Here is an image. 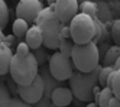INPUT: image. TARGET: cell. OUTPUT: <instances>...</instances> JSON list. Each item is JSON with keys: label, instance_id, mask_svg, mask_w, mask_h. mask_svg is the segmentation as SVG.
I'll return each mask as SVG.
<instances>
[{"label": "cell", "instance_id": "25", "mask_svg": "<svg viewBox=\"0 0 120 107\" xmlns=\"http://www.w3.org/2000/svg\"><path fill=\"white\" fill-rule=\"evenodd\" d=\"M111 91H113V96L117 97L120 100V68L116 69L114 73V78H113V83H111Z\"/></svg>", "mask_w": 120, "mask_h": 107}, {"label": "cell", "instance_id": "9", "mask_svg": "<svg viewBox=\"0 0 120 107\" xmlns=\"http://www.w3.org/2000/svg\"><path fill=\"white\" fill-rule=\"evenodd\" d=\"M54 13L62 25H70L71 20L78 15V3L77 0H56L54 4Z\"/></svg>", "mask_w": 120, "mask_h": 107}, {"label": "cell", "instance_id": "17", "mask_svg": "<svg viewBox=\"0 0 120 107\" xmlns=\"http://www.w3.org/2000/svg\"><path fill=\"white\" fill-rule=\"evenodd\" d=\"M113 97V91H111L110 87H103L98 96H97V106L98 107H107L110 99Z\"/></svg>", "mask_w": 120, "mask_h": 107}, {"label": "cell", "instance_id": "16", "mask_svg": "<svg viewBox=\"0 0 120 107\" xmlns=\"http://www.w3.org/2000/svg\"><path fill=\"white\" fill-rule=\"evenodd\" d=\"M28 29H29V25L23 19H16L13 22V35L18 39H23L25 36H26Z\"/></svg>", "mask_w": 120, "mask_h": 107}, {"label": "cell", "instance_id": "37", "mask_svg": "<svg viewBox=\"0 0 120 107\" xmlns=\"http://www.w3.org/2000/svg\"><path fill=\"white\" fill-rule=\"evenodd\" d=\"M46 2H48V6H54L56 3V0H46Z\"/></svg>", "mask_w": 120, "mask_h": 107}, {"label": "cell", "instance_id": "40", "mask_svg": "<svg viewBox=\"0 0 120 107\" xmlns=\"http://www.w3.org/2000/svg\"><path fill=\"white\" fill-rule=\"evenodd\" d=\"M96 2H106V3H110L111 0H96Z\"/></svg>", "mask_w": 120, "mask_h": 107}, {"label": "cell", "instance_id": "14", "mask_svg": "<svg viewBox=\"0 0 120 107\" xmlns=\"http://www.w3.org/2000/svg\"><path fill=\"white\" fill-rule=\"evenodd\" d=\"M96 4H97L96 19L98 22H101L103 25H111L113 17H111V13H110L109 3H106V2H96Z\"/></svg>", "mask_w": 120, "mask_h": 107}, {"label": "cell", "instance_id": "5", "mask_svg": "<svg viewBox=\"0 0 120 107\" xmlns=\"http://www.w3.org/2000/svg\"><path fill=\"white\" fill-rule=\"evenodd\" d=\"M42 32V45L48 49H58L59 42H61V28L62 23L59 22L55 16L49 17L45 22H42L41 25H38Z\"/></svg>", "mask_w": 120, "mask_h": 107}, {"label": "cell", "instance_id": "2", "mask_svg": "<svg viewBox=\"0 0 120 107\" xmlns=\"http://www.w3.org/2000/svg\"><path fill=\"white\" fill-rule=\"evenodd\" d=\"M9 73L12 75V80L18 85H28L38 75L39 65L33 54H28L26 57H19L15 54L10 61Z\"/></svg>", "mask_w": 120, "mask_h": 107}, {"label": "cell", "instance_id": "42", "mask_svg": "<svg viewBox=\"0 0 120 107\" xmlns=\"http://www.w3.org/2000/svg\"><path fill=\"white\" fill-rule=\"evenodd\" d=\"M39 2H41V3H42V0H39Z\"/></svg>", "mask_w": 120, "mask_h": 107}, {"label": "cell", "instance_id": "26", "mask_svg": "<svg viewBox=\"0 0 120 107\" xmlns=\"http://www.w3.org/2000/svg\"><path fill=\"white\" fill-rule=\"evenodd\" d=\"M33 57H35L38 65H44L46 62V48L39 46L36 49H33Z\"/></svg>", "mask_w": 120, "mask_h": 107}, {"label": "cell", "instance_id": "15", "mask_svg": "<svg viewBox=\"0 0 120 107\" xmlns=\"http://www.w3.org/2000/svg\"><path fill=\"white\" fill-rule=\"evenodd\" d=\"M120 57V46L114 45V46H110L106 52L104 58H103V65L106 67H113L116 64V61L119 59Z\"/></svg>", "mask_w": 120, "mask_h": 107}, {"label": "cell", "instance_id": "8", "mask_svg": "<svg viewBox=\"0 0 120 107\" xmlns=\"http://www.w3.org/2000/svg\"><path fill=\"white\" fill-rule=\"evenodd\" d=\"M42 9L44 4L39 0H19L16 6V16L18 19H23L28 25H35V20Z\"/></svg>", "mask_w": 120, "mask_h": 107}, {"label": "cell", "instance_id": "36", "mask_svg": "<svg viewBox=\"0 0 120 107\" xmlns=\"http://www.w3.org/2000/svg\"><path fill=\"white\" fill-rule=\"evenodd\" d=\"M4 38H6V36H4V33H3V31L0 29V43H2V42H4Z\"/></svg>", "mask_w": 120, "mask_h": 107}, {"label": "cell", "instance_id": "3", "mask_svg": "<svg viewBox=\"0 0 120 107\" xmlns=\"http://www.w3.org/2000/svg\"><path fill=\"white\" fill-rule=\"evenodd\" d=\"M71 61L74 64V68L80 73H90L96 69L100 64V57H98V49L94 42H87L77 45L72 49Z\"/></svg>", "mask_w": 120, "mask_h": 107}, {"label": "cell", "instance_id": "29", "mask_svg": "<svg viewBox=\"0 0 120 107\" xmlns=\"http://www.w3.org/2000/svg\"><path fill=\"white\" fill-rule=\"evenodd\" d=\"M29 52V46L26 45V42H19L18 43V46H16V55H19V57H26Z\"/></svg>", "mask_w": 120, "mask_h": 107}, {"label": "cell", "instance_id": "4", "mask_svg": "<svg viewBox=\"0 0 120 107\" xmlns=\"http://www.w3.org/2000/svg\"><path fill=\"white\" fill-rule=\"evenodd\" d=\"M70 29H71V39L77 45L81 43H87L91 42L96 33V25H94L93 17L78 13L70 23Z\"/></svg>", "mask_w": 120, "mask_h": 107}, {"label": "cell", "instance_id": "10", "mask_svg": "<svg viewBox=\"0 0 120 107\" xmlns=\"http://www.w3.org/2000/svg\"><path fill=\"white\" fill-rule=\"evenodd\" d=\"M41 77H42V81H44V87H45V91H44V96L45 97H49L51 99V94L55 88L58 87H62L64 81H58L56 78H54V75L51 74L49 71V67L48 65H39V73H38Z\"/></svg>", "mask_w": 120, "mask_h": 107}, {"label": "cell", "instance_id": "13", "mask_svg": "<svg viewBox=\"0 0 120 107\" xmlns=\"http://www.w3.org/2000/svg\"><path fill=\"white\" fill-rule=\"evenodd\" d=\"M12 57V48H9L4 42H2L0 43V75H6L9 73Z\"/></svg>", "mask_w": 120, "mask_h": 107}, {"label": "cell", "instance_id": "41", "mask_svg": "<svg viewBox=\"0 0 120 107\" xmlns=\"http://www.w3.org/2000/svg\"><path fill=\"white\" fill-rule=\"evenodd\" d=\"M51 107H59V106H56V104H52V106H51Z\"/></svg>", "mask_w": 120, "mask_h": 107}, {"label": "cell", "instance_id": "38", "mask_svg": "<svg viewBox=\"0 0 120 107\" xmlns=\"http://www.w3.org/2000/svg\"><path fill=\"white\" fill-rule=\"evenodd\" d=\"M87 107H98V106H97L96 103H88V106H87Z\"/></svg>", "mask_w": 120, "mask_h": 107}, {"label": "cell", "instance_id": "34", "mask_svg": "<svg viewBox=\"0 0 120 107\" xmlns=\"http://www.w3.org/2000/svg\"><path fill=\"white\" fill-rule=\"evenodd\" d=\"M107 107H120V100L117 99V97H111L110 99V101H109V104H107Z\"/></svg>", "mask_w": 120, "mask_h": 107}, {"label": "cell", "instance_id": "11", "mask_svg": "<svg viewBox=\"0 0 120 107\" xmlns=\"http://www.w3.org/2000/svg\"><path fill=\"white\" fill-rule=\"evenodd\" d=\"M51 101L52 104H56L59 107H65V106H70L72 101V91L67 87H58L52 91L51 94Z\"/></svg>", "mask_w": 120, "mask_h": 107}, {"label": "cell", "instance_id": "22", "mask_svg": "<svg viewBox=\"0 0 120 107\" xmlns=\"http://www.w3.org/2000/svg\"><path fill=\"white\" fill-rule=\"evenodd\" d=\"M114 71L113 67H106V65H103L98 71V85L103 88V87H107V78L109 75L111 74Z\"/></svg>", "mask_w": 120, "mask_h": 107}, {"label": "cell", "instance_id": "7", "mask_svg": "<svg viewBox=\"0 0 120 107\" xmlns=\"http://www.w3.org/2000/svg\"><path fill=\"white\" fill-rule=\"evenodd\" d=\"M16 91H18L19 97L23 101H26V103L33 106L36 101H39L42 97H44L45 87H44L42 77L38 74L30 84H28V85H18V90Z\"/></svg>", "mask_w": 120, "mask_h": 107}, {"label": "cell", "instance_id": "1", "mask_svg": "<svg viewBox=\"0 0 120 107\" xmlns=\"http://www.w3.org/2000/svg\"><path fill=\"white\" fill-rule=\"evenodd\" d=\"M101 65L90 73L75 71L70 77V88L72 94L81 101L91 103L94 100V88L98 85V71Z\"/></svg>", "mask_w": 120, "mask_h": 107}, {"label": "cell", "instance_id": "30", "mask_svg": "<svg viewBox=\"0 0 120 107\" xmlns=\"http://www.w3.org/2000/svg\"><path fill=\"white\" fill-rule=\"evenodd\" d=\"M110 48V45H109V42H104V41H101V43L100 45H97V49H98V57H100V61H103V58H104V55H106V52H107V49Z\"/></svg>", "mask_w": 120, "mask_h": 107}, {"label": "cell", "instance_id": "24", "mask_svg": "<svg viewBox=\"0 0 120 107\" xmlns=\"http://www.w3.org/2000/svg\"><path fill=\"white\" fill-rule=\"evenodd\" d=\"M52 16H55V13H54V6L44 7L39 12V15H38L36 20H35V25H41L42 22H45L46 19H49V17H52Z\"/></svg>", "mask_w": 120, "mask_h": 107}, {"label": "cell", "instance_id": "6", "mask_svg": "<svg viewBox=\"0 0 120 107\" xmlns=\"http://www.w3.org/2000/svg\"><path fill=\"white\" fill-rule=\"evenodd\" d=\"M48 67H49L51 74L58 81H67V80H70V77L74 73V64H72L71 58L62 55L59 51L51 55Z\"/></svg>", "mask_w": 120, "mask_h": 107}, {"label": "cell", "instance_id": "19", "mask_svg": "<svg viewBox=\"0 0 120 107\" xmlns=\"http://www.w3.org/2000/svg\"><path fill=\"white\" fill-rule=\"evenodd\" d=\"M12 100L10 90L7 88V85L0 80V107H7Z\"/></svg>", "mask_w": 120, "mask_h": 107}, {"label": "cell", "instance_id": "33", "mask_svg": "<svg viewBox=\"0 0 120 107\" xmlns=\"http://www.w3.org/2000/svg\"><path fill=\"white\" fill-rule=\"evenodd\" d=\"M16 42H18V41H16V36H15V35H13V36H12V35H9V36H6V38H4V43H6V45L9 46V48L15 46V45H16Z\"/></svg>", "mask_w": 120, "mask_h": 107}, {"label": "cell", "instance_id": "18", "mask_svg": "<svg viewBox=\"0 0 120 107\" xmlns=\"http://www.w3.org/2000/svg\"><path fill=\"white\" fill-rule=\"evenodd\" d=\"M78 10H80V13H84V15H87L90 17H96L97 4H96V2H93V0H90V2H84V3L78 4Z\"/></svg>", "mask_w": 120, "mask_h": 107}, {"label": "cell", "instance_id": "23", "mask_svg": "<svg viewBox=\"0 0 120 107\" xmlns=\"http://www.w3.org/2000/svg\"><path fill=\"white\" fill-rule=\"evenodd\" d=\"M110 38L116 42L117 46H120V19L111 22V26H110Z\"/></svg>", "mask_w": 120, "mask_h": 107}, {"label": "cell", "instance_id": "39", "mask_svg": "<svg viewBox=\"0 0 120 107\" xmlns=\"http://www.w3.org/2000/svg\"><path fill=\"white\" fill-rule=\"evenodd\" d=\"M84 2H90V0H77V3H78V4H81V3H84Z\"/></svg>", "mask_w": 120, "mask_h": 107}, {"label": "cell", "instance_id": "12", "mask_svg": "<svg viewBox=\"0 0 120 107\" xmlns=\"http://www.w3.org/2000/svg\"><path fill=\"white\" fill-rule=\"evenodd\" d=\"M25 42L29 46V49H36L39 46H42V32L41 28L38 25H32L26 32V36H25Z\"/></svg>", "mask_w": 120, "mask_h": 107}, {"label": "cell", "instance_id": "28", "mask_svg": "<svg viewBox=\"0 0 120 107\" xmlns=\"http://www.w3.org/2000/svg\"><path fill=\"white\" fill-rule=\"evenodd\" d=\"M7 107H33V106L26 103V101H23L20 97H12V100H10Z\"/></svg>", "mask_w": 120, "mask_h": 107}, {"label": "cell", "instance_id": "35", "mask_svg": "<svg viewBox=\"0 0 120 107\" xmlns=\"http://www.w3.org/2000/svg\"><path fill=\"white\" fill-rule=\"evenodd\" d=\"M113 68H114V69H119V68H120V57H119V59L116 61V64L113 65Z\"/></svg>", "mask_w": 120, "mask_h": 107}, {"label": "cell", "instance_id": "21", "mask_svg": "<svg viewBox=\"0 0 120 107\" xmlns=\"http://www.w3.org/2000/svg\"><path fill=\"white\" fill-rule=\"evenodd\" d=\"M9 23V7L4 0H0V29H4Z\"/></svg>", "mask_w": 120, "mask_h": 107}, {"label": "cell", "instance_id": "20", "mask_svg": "<svg viewBox=\"0 0 120 107\" xmlns=\"http://www.w3.org/2000/svg\"><path fill=\"white\" fill-rule=\"evenodd\" d=\"M74 46H75V43L72 42V39H61L58 49H59V52H61L62 55H65V57H68V58H71Z\"/></svg>", "mask_w": 120, "mask_h": 107}, {"label": "cell", "instance_id": "32", "mask_svg": "<svg viewBox=\"0 0 120 107\" xmlns=\"http://www.w3.org/2000/svg\"><path fill=\"white\" fill-rule=\"evenodd\" d=\"M61 39H71V29H70V25H62L61 28Z\"/></svg>", "mask_w": 120, "mask_h": 107}, {"label": "cell", "instance_id": "31", "mask_svg": "<svg viewBox=\"0 0 120 107\" xmlns=\"http://www.w3.org/2000/svg\"><path fill=\"white\" fill-rule=\"evenodd\" d=\"M51 106H52V101H51L49 97H45V96L42 97L39 101H36L33 104V107H51Z\"/></svg>", "mask_w": 120, "mask_h": 107}, {"label": "cell", "instance_id": "27", "mask_svg": "<svg viewBox=\"0 0 120 107\" xmlns=\"http://www.w3.org/2000/svg\"><path fill=\"white\" fill-rule=\"evenodd\" d=\"M109 7H110V13L113 20L120 19V0H111L109 3Z\"/></svg>", "mask_w": 120, "mask_h": 107}]
</instances>
